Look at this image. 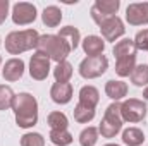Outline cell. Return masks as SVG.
Listing matches in <instances>:
<instances>
[{"label":"cell","mask_w":148,"mask_h":146,"mask_svg":"<svg viewBox=\"0 0 148 146\" xmlns=\"http://www.w3.org/2000/svg\"><path fill=\"white\" fill-rule=\"evenodd\" d=\"M12 112L16 115V124L21 129L35 127L38 122V102L31 93H19L14 98Z\"/></svg>","instance_id":"cell-1"},{"label":"cell","mask_w":148,"mask_h":146,"mask_svg":"<svg viewBox=\"0 0 148 146\" xmlns=\"http://www.w3.org/2000/svg\"><path fill=\"white\" fill-rule=\"evenodd\" d=\"M38 35L36 29L29 28V29H23V31H12L5 36V50L10 53V55H21L28 50H36Z\"/></svg>","instance_id":"cell-2"},{"label":"cell","mask_w":148,"mask_h":146,"mask_svg":"<svg viewBox=\"0 0 148 146\" xmlns=\"http://www.w3.org/2000/svg\"><path fill=\"white\" fill-rule=\"evenodd\" d=\"M36 52L47 55L50 60L59 64V62H64L73 50L62 38H59L57 35H41L40 40H38Z\"/></svg>","instance_id":"cell-3"},{"label":"cell","mask_w":148,"mask_h":146,"mask_svg":"<svg viewBox=\"0 0 148 146\" xmlns=\"http://www.w3.org/2000/svg\"><path fill=\"white\" fill-rule=\"evenodd\" d=\"M122 124H124V120L121 115V103L114 102L107 107L105 113H103V119L98 126V132L102 134V138L112 139L122 131Z\"/></svg>","instance_id":"cell-4"},{"label":"cell","mask_w":148,"mask_h":146,"mask_svg":"<svg viewBox=\"0 0 148 146\" xmlns=\"http://www.w3.org/2000/svg\"><path fill=\"white\" fill-rule=\"evenodd\" d=\"M107 69H109V59L105 55L86 57L79 64V76L84 79H97L107 72Z\"/></svg>","instance_id":"cell-5"},{"label":"cell","mask_w":148,"mask_h":146,"mask_svg":"<svg viewBox=\"0 0 148 146\" xmlns=\"http://www.w3.org/2000/svg\"><path fill=\"white\" fill-rule=\"evenodd\" d=\"M147 103L143 100L138 98H127L121 103V115L124 122L129 124H136V122H143L147 119Z\"/></svg>","instance_id":"cell-6"},{"label":"cell","mask_w":148,"mask_h":146,"mask_svg":"<svg viewBox=\"0 0 148 146\" xmlns=\"http://www.w3.org/2000/svg\"><path fill=\"white\" fill-rule=\"evenodd\" d=\"M12 21L16 26H28L36 19V7L29 2H17L12 7Z\"/></svg>","instance_id":"cell-7"},{"label":"cell","mask_w":148,"mask_h":146,"mask_svg":"<svg viewBox=\"0 0 148 146\" xmlns=\"http://www.w3.org/2000/svg\"><path fill=\"white\" fill-rule=\"evenodd\" d=\"M100 31H102V38L103 41H115L121 36H124L126 33V28H124V23L119 16H110L107 17L105 21H102V24L98 26Z\"/></svg>","instance_id":"cell-8"},{"label":"cell","mask_w":148,"mask_h":146,"mask_svg":"<svg viewBox=\"0 0 148 146\" xmlns=\"http://www.w3.org/2000/svg\"><path fill=\"white\" fill-rule=\"evenodd\" d=\"M50 59L40 52H35L29 60V76L35 81H45L50 74Z\"/></svg>","instance_id":"cell-9"},{"label":"cell","mask_w":148,"mask_h":146,"mask_svg":"<svg viewBox=\"0 0 148 146\" xmlns=\"http://www.w3.org/2000/svg\"><path fill=\"white\" fill-rule=\"evenodd\" d=\"M126 21L129 26H147L148 24V2L129 3L126 9Z\"/></svg>","instance_id":"cell-10"},{"label":"cell","mask_w":148,"mask_h":146,"mask_svg":"<svg viewBox=\"0 0 148 146\" xmlns=\"http://www.w3.org/2000/svg\"><path fill=\"white\" fill-rule=\"evenodd\" d=\"M73 93L71 83H53L50 88V98L57 105H67L73 100Z\"/></svg>","instance_id":"cell-11"},{"label":"cell","mask_w":148,"mask_h":146,"mask_svg":"<svg viewBox=\"0 0 148 146\" xmlns=\"http://www.w3.org/2000/svg\"><path fill=\"white\" fill-rule=\"evenodd\" d=\"M23 74H24V62H23V59H16V57L9 59L3 64V67H2V76L9 83L19 81L23 77Z\"/></svg>","instance_id":"cell-12"},{"label":"cell","mask_w":148,"mask_h":146,"mask_svg":"<svg viewBox=\"0 0 148 146\" xmlns=\"http://www.w3.org/2000/svg\"><path fill=\"white\" fill-rule=\"evenodd\" d=\"M81 46L84 50V53L88 57H98V55H103V50H105V41L102 36H97V35H90L84 40H81Z\"/></svg>","instance_id":"cell-13"},{"label":"cell","mask_w":148,"mask_h":146,"mask_svg":"<svg viewBox=\"0 0 148 146\" xmlns=\"http://www.w3.org/2000/svg\"><path fill=\"white\" fill-rule=\"evenodd\" d=\"M105 95L110 98L112 102H121L124 96H127V84L124 81H115V79H110L107 81L105 84Z\"/></svg>","instance_id":"cell-14"},{"label":"cell","mask_w":148,"mask_h":146,"mask_svg":"<svg viewBox=\"0 0 148 146\" xmlns=\"http://www.w3.org/2000/svg\"><path fill=\"white\" fill-rule=\"evenodd\" d=\"M100 102V91L91 86V84H86L79 89V103L84 105V107H90V108H95Z\"/></svg>","instance_id":"cell-15"},{"label":"cell","mask_w":148,"mask_h":146,"mask_svg":"<svg viewBox=\"0 0 148 146\" xmlns=\"http://www.w3.org/2000/svg\"><path fill=\"white\" fill-rule=\"evenodd\" d=\"M41 21L47 28H57L62 21V10L57 5H48L41 12Z\"/></svg>","instance_id":"cell-16"},{"label":"cell","mask_w":148,"mask_h":146,"mask_svg":"<svg viewBox=\"0 0 148 146\" xmlns=\"http://www.w3.org/2000/svg\"><path fill=\"white\" fill-rule=\"evenodd\" d=\"M119 7H121V0H95V3H93V9L97 12H100V16L103 19L115 16Z\"/></svg>","instance_id":"cell-17"},{"label":"cell","mask_w":148,"mask_h":146,"mask_svg":"<svg viewBox=\"0 0 148 146\" xmlns=\"http://www.w3.org/2000/svg\"><path fill=\"white\" fill-rule=\"evenodd\" d=\"M136 52H138V50H136V45H134V41H133L131 38H124V40L117 41L115 46H114V50H112L115 60H117V59H122V57L136 55Z\"/></svg>","instance_id":"cell-18"},{"label":"cell","mask_w":148,"mask_h":146,"mask_svg":"<svg viewBox=\"0 0 148 146\" xmlns=\"http://www.w3.org/2000/svg\"><path fill=\"white\" fill-rule=\"evenodd\" d=\"M145 139V132L140 127H127L122 131V143L126 146H141Z\"/></svg>","instance_id":"cell-19"},{"label":"cell","mask_w":148,"mask_h":146,"mask_svg":"<svg viewBox=\"0 0 148 146\" xmlns=\"http://www.w3.org/2000/svg\"><path fill=\"white\" fill-rule=\"evenodd\" d=\"M57 36L62 38V40L71 46V50H76V48L79 46V43H81V33H79V29L74 28V26H66V28H62Z\"/></svg>","instance_id":"cell-20"},{"label":"cell","mask_w":148,"mask_h":146,"mask_svg":"<svg viewBox=\"0 0 148 146\" xmlns=\"http://www.w3.org/2000/svg\"><path fill=\"white\" fill-rule=\"evenodd\" d=\"M136 67V55H131V57H122V59H117L115 60V72L121 77H127L131 76V72L134 71Z\"/></svg>","instance_id":"cell-21"},{"label":"cell","mask_w":148,"mask_h":146,"mask_svg":"<svg viewBox=\"0 0 148 146\" xmlns=\"http://www.w3.org/2000/svg\"><path fill=\"white\" fill-rule=\"evenodd\" d=\"M47 124H48L50 131H62V129H67L69 119L62 112H50L47 117Z\"/></svg>","instance_id":"cell-22"},{"label":"cell","mask_w":148,"mask_h":146,"mask_svg":"<svg viewBox=\"0 0 148 146\" xmlns=\"http://www.w3.org/2000/svg\"><path fill=\"white\" fill-rule=\"evenodd\" d=\"M73 65L71 62L64 60V62H59L55 67H53V77H55V83H69L71 77H73Z\"/></svg>","instance_id":"cell-23"},{"label":"cell","mask_w":148,"mask_h":146,"mask_svg":"<svg viewBox=\"0 0 148 146\" xmlns=\"http://www.w3.org/2000/svg\"><path fill=\"white\" fill-rule=\"evenodd\" d=\"M131 83L138 88L148 86V65L147 64H136L134 71L131 72Z\"/></svg>","instance_id":"cell-24"},{"label":"cell","mask_w":148,"mask_h":146,"mask_svg":"<svg viewBox=\"0 0 148 146\" xmlns=\"http://www.w3.org/2000/svg\"><path fill=\"white\" fill-rule=\"evenodd\" d=\"M98 138H100L98 127L88 126V127H84V129L79 132V145L81 146H95L97 141H98Z\"/></svg>","instance_id":"cell-25"},{"label":"cell","mask_w":148,"mask_h":146,"mask_svg":"<svg viewBox=\"0 0 148 146\" xmlns=\"http://www.w3.org/2000/svg\"><path fill=\"white\" fill-rule=\"evenodd\" d=\"M74 113V120L77 124H88L95 119V108H90V107H84L81 103H77L73 110Z\"/></svg>","instance_id":"cell-26"},{"label":"cell","mask_w":148,"mask_h":146,"mask_svg":"<svg viewBox=\"0 0 148 146\" xmlns=\"http://www.w3.org/2000/svg\"><path fill=\"white\" fill-rule=\"evenodd\" d=\"M50 141L55 146H69L74 141V138L67 129H62V131H50Z\"/></svg>","instance_id":"cell-27"},{"label":"cell","mask_w":148,"mask_h":146,"mask_svg":"<svg viewBox=\"0 0 148 146\" xmlns=\"http://www.w3.org/2000/svg\"><path fill=\"white\" fill-rule=\"evenodd\" d=\"M14 98H16V93L12 91V88L7 84H0V110L12 108Z\"/></svg>","instance_id":"cell-28"},{"label":"cell","mask_w":148,"mask_h":146,"mask_svg":"<svg viewBox=\"0 0 148 146\" xmlns=\"http://www.w3.org/2000/svg\"><path fill=\"white\" fill-rule=\"evenodd\" d=\"M21 146H45V138L40 132H26L21 138Z\"/></svg>","instance_id":"cell-29"},{"label":"cell","mask_w":148,"mask_h":146,"mask_svg":"<svg viewBox=\"0 0 148 146\" xmlns=\"http://www.w3.org/2000/svg\"><path fill=\"white\" fill-rule=\"evenodd\" d=\"M133 41H134V45H136V50L148 52V28H147V29L138 31Z\"/></svg>","instance_id":"cell-30"},{"label":"cell","mask_w":148,"mask_h":146,"mask_svg":"<svg viewBox=\"0 0 148 146\" xmlns=\"http://www.w3.org/2000/svg\"><path fill=\"white\" fill-rule=\"evenodd\" d=\"M9 16V0H0V24L5 23Z\"/></svg>","instance_id":"cell-31"},{"label":"cell","mask_w":148,"mask_h":146,"mask_svg":"<svg viewBox=\"0 0 148 146\" xmlns=\"http://www.w3.org/2000/svg\"><path fill=\"white\" fill-rule=\"evenodd\" d=\"M143 102H145V103H148V86L143 89Z\"/></svg>","instance_id":"cell-32"},{"label":"cell","mask_w":148,"mask_h":146,"mask_svg":"<svg viewBox=\"0 0 148 146\" xmlns=\"http://www.w3.org/2000/svg\"><path fill=\"white\" fill-rule=\"evenodd\" d=\"M103 146H119V145H114V143H107V145H103Z\"/></svg>","instance_id":"cell-33"},{"label":"cell","mask_w":148,"mask_h":146,"mask_svg":"<svg viewBox=\"0 0 148 146\" xmlns=\"http://www.w3.org/2000/svg\"><path fill=\"white\" fill-rule=\"evenodd\" d=\"M0 67H2V55H0Z\"/></svg>","instance_id":"cell-34"},{"label":"cell","mask_w":148,"mask_h":146,"mask_svg":"<svg viewBox=\"0 0 148 146\" xmlns=\"http://www.w3.org/2000/svg\"><path fill=\"white\" fill-rule=\"evenodd\" d=\"M0 46H2V40H0Z\"/></svg>","instance_id":"cell-35"}]
</instances>
